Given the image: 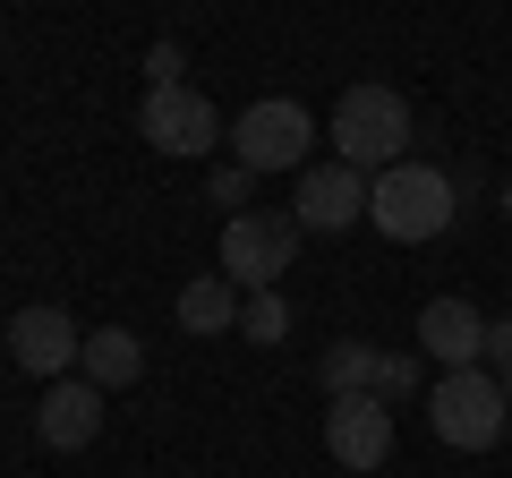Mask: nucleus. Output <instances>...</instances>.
Wrapping results in <instances>:
<instances>
[{"label": "nucleus", "instance_id": "obj_13", "mask_svg": "<svg viewBox=\"0 0 512 478\" xmlns=\"http://www.w3.org/2000/svg\"><path fill=\"white\" fill-rule=\"evenodd\" d=\"M77 368H86V385H137V368H146V350H137V333L128 325H94L86 350H77Z\"/></svg>", "mask_w": 512, "mask_h": 478}, {"label": "nucleus", "instance_id": "obj_6", "mask_svg": "<svg viewBox=\"0 0 512 478\" xmlns=\"http://www.w3.org/2000/svg\"><path fill=\"white\" fill-rule=\"evenodd\" d=\"M137 137H146L154 154H171V163H188V154H205L222 137V111L205 103L197 86H146V111H137Z\"/></svg>", "mask_w": 512, "mask_h": 478}, {"label": "nucleus", "instance_id": "obj_2", "mask_svg": "<svg viewBox=\"0 0 512 478\" xmlns=\"http://www.w3.org/2000/svg\"><path fill=\"white\" fill-rule=\"evenodd\" d=\"M333 163H350V171H393L410 154V103L393 86H350L342 103H333Z\"/></svg>", "mask_w": 512, "mask_h": 478}, {"label": "nucleus", "instance_id": "obj_9", "mask_svg": "<svg viewBox=\"0 0 512 478\" xmlns=\"http://www.w3.org/2000/svg\"><path fill=\"white\" fill-rule=\"evenodd\" d=\"M77 350H86V333L69 325V308H18L9 316V359L26 376H69Z\"/></svg>", "mask_w": 512, "mask_h": 478}, {"label": "nucleus", "instance_id": "obj_18", "mask_svg": "<svg viewBox=\"0 0 512 478\" xmlns=\"http://www.w3.org/2000/svg\"><path fill=\"white\" fill-rule=\"evenodd\" d=\"M146 86H180V43H154L146 52Z\"/></svg>", "mask_w": 512, "mask_h": 478}, {"label": "nucleus", "instance_id": "obj_14", "mask_svg": "<svg viewBox=\"0 0 512 478\" xmlns=\"http://www.w3.org/2000/svg\"><path fill=\"white\" fill-rule=\"evenodd\" d=\"M316 376H325V393H333V402H342V393H376L384 350H367V342H333L325 359H316Z\"/></svg>", "mask_w": 512, "mask_h": 478}, {"label": "nucleus", "instance_id": "obj_12", "mask_svg": "<svg viewBox=\"0 0 512 478\" xmlns=\"http://www.w3.org/2000/svg\"><path fill=\"white\" fill-rule=\"evenodd\" d=\"M239 308H248V291H239L231 274H197L180 291V325L205 333V342H214V333H239Z\"/></svg>", "mask_w": 512, "mask_h": 478}, {"label": "nucleus", "instance_id": "obj_16", "mask_svg": "<svg viewBox=\"0 0 512 478\" xmlns=\"http://www.w3.org/2000/svg\"><path fill=\"white\" fill-rule=\"evenodd\" d=\"M419 393V359L410 350H384V376H376V402H410Z\"/></svg>", "mask_w": 512, "mask_h": 478}, {"label": "nucleus", "instance_id": "obj_19", "mask_svg": "<svg viewBox=\"0 0 512 478\" xmlns=\"http://www.w3.org/2000/svg\"><path fill=\"white\" fill-rule=\"evenodd\" d=\"M487 359H512V316H495V325H487Z\"/></svg>", "mask_w": 512, "mask_h": 478}, {"label": "nucleus", "instance_id": "obj_17", "mask_svg": "<svg viewBox=\"0 0 512 478\" xmlns=\"http://www.w3.org/2000/svg\"><path fill=\"white\" fill-rule=\"evenodd\" d=\"M248 188H256V171H248V163L214 171V205H248Z\"/></svg>", "mask_w": 512, "mask_h": 478}, {"label": "nucleus", "instance_id": "obj_21", "mask_svg": "<svg viewBox=\"0 0 512 478\" xmlns=\"http://www.w3.org/2000/svg\"><path fill=\"white\" fill-rule=\"evenodd\" d=\"M495 205H504V222H512V180H504V197H495Z\"/></svg>", "mask_w": 512, "mask_h": 478}, {"label": "nucleus", "instance_id": "obj_10", "mask_svg": "<svg viewBox=\"0 0 512 478\" xmlns=\"http://www.w3.org/2000/svg\"><path fill=\"white\" fill-rule=\"evenodd\" d=\"M35 436L52 444V453L94 444V436H103V385H86V376H52V393L35 402Z\"/></svg>", "mask_w": 512, "mask_h": 478}, {"label": "nucleus", "instance_id": "obj_20", "mask_svg": "<svg viewBox=\"0 0 512 478\" xmlns=\"http://www.w3.org/2000/svg\"><path fill=\"white\" fill-rule=\"evenodd\" d=\"M495 385H504V402H512V359H495Z\"/></svg>", "mask_w": 512, "mask_h": 478}, {"label": "nucleus", "instance_id": "obj_15", "mask_svg": "<svg viewBox=\"0 0 512 478\" xmlns=\"http://www.w3.org/2000/svg\"><path fill=\"white\" fill-rule=\"evenodd\" d=\"M239 333H248V342H282V333H291V308H282V291H248V308H239Z\"/></svg>", "mask_w": 512, "mask_h": 478}, {"label": "nucleus", "instance_id": "obj_1", "mask_svg": "<svg viewBox=\"0 0 512 478\" xmlns=\"http://www.w3.org/2000/svg\"><path fill=\"white\" fill-rule=\"evenodd\" d=\"M453 214H461V188L444 180L436 163H419V154H402L393 171L367 180V222H376L384 239H444Z\"/></svg>", "mask_w": 512, "mask_h": 478}, {"label": "nucleus", "instance_id": "obj_8", "mask_svg": "<svg viewBox=\"0 0 512 478\" xmlns=\"http://www.w3.org/2000/svg\"><path fill=\"white\" fill-rule=\"evenodd\" d=\"M359 214H367V171H350V163L299 171V197H291V222H299V231H350Z\"/></svg>", "mask_w": 512, "mask_h": 478}, {"label": "nucleus", "instance_id": "obj_7", "mask_svg": "<svg viewBox=\"0 0 512 478\" xmlns=\"http://www.w3.org/2000/svg\"><path fill=\"white\" fill-rule=\"evenodd\" d=\"M325 453L342 461V470H384L393 461V410L376 402V393H342V402L325 410Z\"/></svg>", "mask_w": 512, "mask_h": 478}, {"label": "nucleus", "instance_id": "obj_3", "mask_svg": "<svg viewBox=\"0 0 512 478\" xmlns=\"http://www.w3.org/2000/svg\"><path fill=\"white\" fill-rule=\"evenodd\" d=\"M427 427H436L453 453H487V444H504L512 402H504V385H495L487 368H444L436 393H427Z\"/></svg>", "mask_w": 512, "mask_h": 478}, {"label": "nucleus", "instance_id": "obj_4", "mask_svg": "<svg viewBox=\"0 0 512 478\" xmlns=\"http://www.w3.org/2000/svg\"><path fill=\"white\" fill-rule=\"evenodd\" d=\"M308 146H316V120L291 103V94H265V103H248L231 120V163H248L256 180H265V171H299Z\"/></svg>", "mask_w": 512, "mask_h": 478}, {"label": "nucleus", "instance_id": "obj_11", "mask_svg": "<svg viewBox=\"0 0 512 478\" xmlns=\"http://www.w3.org/2000/svg\"><path fill=\"white\" fill-rule=\"evenodd\" d=\"M419 350L436 368H478V359H487V316H478L470 299H427L419 308Z\"/></svg>", "mask_w": 512, "mask_h": 478}, {"label": "nucleus", "instance_id": "obj_5", "mask_svg": "<svg viewBox=\"0 0 512 478\" xmlns=\"http://www.w3.org/2000/svg\"><path fill=\"white\" fill-rule=\"evenodd\" d=\"M299 257V222L291 214H231L222 222V274L239 291H274Z\"/></svg>", "mask_w": 512, "mask_h": 478}]
</instances>
